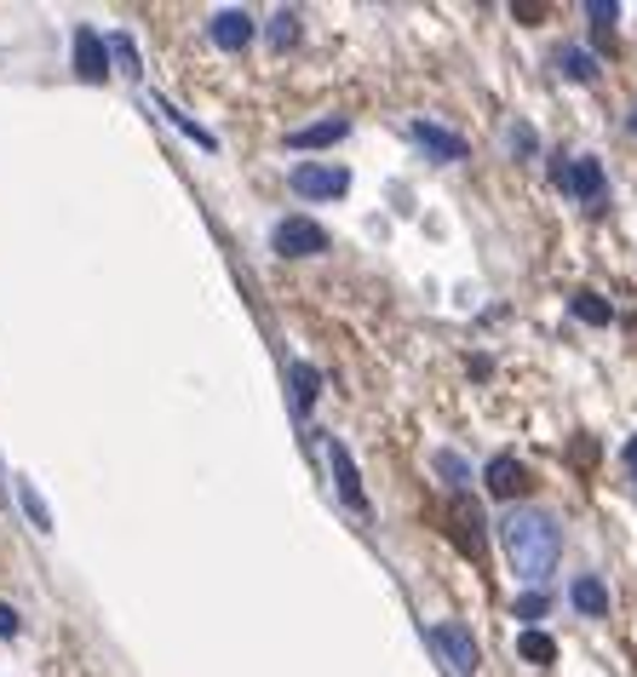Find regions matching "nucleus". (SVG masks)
<instances>
[{
	"label": "nucleus",
	"instance_id": "1",
	"mask_svg": "<svg viewBox=\"0 0 637 677\" xmlns=\"http://www.w3.org/2000/svg\"><path fill=\"white\" fill-rule=\"evenodd\" d=\"M499 546H506L517 580L546 586L557 557H563V528H557L552 512H540V505H512V512L499 517Z\"/></svg>",
	"mask_w": 637,
	"mask_h": 677
},
{
	"label": "nucleus",
	"instance_id": "2",
	"mask_svg": "<svg viewBox=\"0 0 637 677\" xmlns=\"http://www.w3.org/2000/svg\"><path fill=\"white\" fill-rule=\"evenodd\" d=\"M287 184H293L299 201H340L351 190V173H345V166H333V161H299L287 173Z\"/></svg>",
	"mask_w": 637,
	"mask_h": 677
},
{
	"label": "nucleus",
	"instance_id": "3",
	"mask_svg": "<svg viewBox=\"0 0 637 677\" xmlns=\"http://www.w3.org/2000/svg\"><path fill=\"white\" fill-rule=\"evenodd\" d=\"M431 649H437V655H443L454 671H477V666H483V649H477L472 626H459V620L431 626Z\"/></svg>",
	"mask_w": 637,
	"mask_h": 677
},
{
	"label": "nucleus",
	"instance_id": "4",
	"mask_svg": "<svg viewBox=\"0 0 637 677\" xmlns=\"http://www.w3.org/2000/svg\"><path fill=\"white\" fill-rule=\"evenodd\" d=\"M271 247L282 259H316V253H327V230L316 219H282L276 235H271Z\"/></svg>",
	"mask_w": 637,
	"mask_h": 677
},
{
	"label": "nucleus",
	"instance_id": "5",
	"mask_svg": "<svg viewBox=\"0 0 637 677\" xmlns=\"http://www.w3.org/2000/svg\"><path fill=\"white\" fill-rule=\"evenodd\" d=\"M563 195L586 201V208H603V201H609V179H603V161H597V155H575V161H568V184H563Z\"/></svg>",
	"mask_w": 637,
	"mask_h": 677
},
{
	"label": "nucleus",
	"instance_id": "6",
	"mask_svg": "<svg viewBox=\"0 0 637 677\" xmlns=\"http://www.w3.org/2000/svg\"><path fill=\"white\" fill-rule=\"evenodd\" d=\"M483 483H488V494H494V499H517V494H528V488H534L528 465H523L517 454H494V459H488V471H483Z\"/></svg>",
	"mask_w": 637,
	"mask_h": 677
},
{
	"label": "nucleus",
	"instance_id": "7",
	"mask_svg": "<svg viewBox=\"0 0 637 677\" xmlns=\"http://www.w3.org/2000/svg\"><path fill=\"white\" fill-rule=\"evenodd\" d=\"M448 528H454V539H459V552L465 557H483V546H488V534H483V512L465 494H454L448 499Z\"/></svg>",
	"mask_w": 637,
	"mask_h": 677
},
{
	"label": "nucleus",
	"instance_id": "8",
	"mask_svg": "<svg viewBox=\"0 0 637 677\" xmlns=\"http://www.w3.org/2000/svg\"><path fill=\"white\" fill-rule=\"evenodd\" d=\"M408 139L431 155V161H465L472 150H465V139L459 132H448V127H431V121H408Z\"/></svg>",
	"mask_w": 637,
	"mask_h": 677
},
{
	"label": "nucleus",
	"instance_id": "9",
	"mask_svg": "<svg viewBox=\"0 0 637 677\" xmlns=\"http://www.w3.org/2000/svg\"><path fill=\"white\" fill-rule=\"evenodd\" d=\"M75 75L81 81H104L110 75V47H104V36H98L92 23L75 29Z\"/></svg>",
	"mask_w": 637,
	"mask_h": 677
},
{
	"label": "nucleus",
	"instance_id": "10",
	"mask_svg": "<svg viewBox=\"0 0 637 677\" xmlns=\"http://www.w3.org/2000/svg\"><path fill=\"white\" fill-rule=\"evenodd\" d=\"M208 36H213V47H224V52H242V47L253 41V18L236 12V7H224V12H213Z\"/></svg>",
	"mask_w": 637,
	"mask_h": 677
},
{
	"label": "nucleus",
	"instance_id": "11",
	"mask_svg": "<svg viewBox=\"0 0 637 677\" xmlns=\"http://www.w3.org/2000/svg\"><path fill=\"white\" fill-rule=\"evenodd\" d=\"M327 465H333V477H340V494L351 512H367V494H362V477H356V465H351V448L345 443H327Z\"/></svg>",
	"mask_w": 637,
	"mask_h": 677
},
{
	"label": "nucleus",
	"instance_id": "12",
	"mask_svg": "<svg viewBox=\"0 0 637 677\" xmlns=\"http://www.w3.org/2000/svg\"><path fill=\"white\" fill-rule=\"evenodd\" d=\"M568 603H575L586 620H603V615H609V586H603L597 574H575V586H568Z\"/></svg>",
	"mask_w": 637,
	"mask_h": 677
},
{
	"label": "nucleus",
	"instance_id": "13",
	"mask_svg": "<svg viewBox=\"0 0 637 677\" xmlns=\"http://www.w3.org/2000/svg\"><path fill=\"white\" fill-rule=\"evenodd\" d=\"M351 132V121H316V127H299V132H287V150H322V144H340Z\"/></svg>",
	"mask_w": 637,
	"mask_h": 677
},
{
	"label": "nucleus",
	"instance_id": "14",
	"mask_svg": "<svg viewBox=\"0 0 637 677\" xmlns=\"http://www.w3.org/2000/svg\"><path fill=\"white\" fill-rule=\"evenodd\" d=\"M287 380H293V402H299V414H311L316 408V396H322V374L311 362H293L287 367Z\"/></svg>",
	"mask_w": 637,
	"mask_h": 677
},
{
	"label": "nucleus",
	"instance_id": "15",
	"mask_svg": "<svg viewBox=\"0 0 637 677\" xmlns=\"http://www.w3.org/2000/svg\"><path fill=\"white\" fill-rule=\"evenodd\" d=\"M557 70L568 81H597V58L586 47H557Z\"/></svg>",
	"mask_w": 637,
	"mask_h": 677
},
{
	"label": "nucleus",
	"instance_id": "16",
	"mask_svg": "<svg viewBox=\"0 0 637 677\" xmlns=\"http://www.w3.org/2000/svg\"><path fill=\"white\" fill-rule=\"evenodd\" d=\"M568 311H575L586 327H609V322H615L609 299H597V293H575V299H568Z\"/></svg>",
	"mask_w": 637,
	"mask_h": 677
},
{
	"label": "nucleus",
	"instance_id": "17",
	"mask_svg": "<svg viewBox=\"0 0 637 677\" xmlns=\"http://www.w3.org/2000/svg\"><path fill=\"white\" fill-rule=\"evenodd\" d=\"M517 655H523L528 666H552V660H557V643H552L546 631H523V637H517Z\"/></svg>",
	"mask_w": 637,
	"mask_h": 677
},
{
	"label": "nucleus",
	"instance_id": "18",
	"mask_svg": "<svg viewBox=\"0 0 637 677\" xmlns=\"http://www.w3.org/2000/svg\"><path fill=\"white\" fill-rule=\"evenodd\" d=\"M12 488H18V499H23V512H29V523H36V528H41V534H52V512H47V499H41V494H36V488H29V483H23V477H18V483H12Z\"/></svg>",
	"mask_w": 637,
	"mask_h": 677
},
{
	"label": "nucleus",
	"instance_id": "19",
	"mask_svg": "<svg viewBox=\"0 0 637 677\" xmlns=\"http://www.w3.org/2000/svg\"><path fill=\"white\" fill-rule=\"evenodd\" d=\"M110 52H115V70L139 81L144 75V63H139V47H132V36H110Z\"/></svg>",
	"mask_w": 637,
	"mask_h": 677
},
{
	"label": "nucleus",
	"instance_id": "20",
	"mask_svg": "<svg viewBox=\"0 0 637 677\" xmlns=\"http://www.w3.org/2000/svg\"><path fill=\"white\" fill-rule=\"evenodd\" d=\"M437 471H443V483H448V488H472V465H465L454 448L437 454Z\"/></svg>",
	"mask_w": 637,
	"mask_h": 677
},
{
	"label": "nucleus",
	"instance_id": "21",
	"mask_svg": "<svg viewBox=\"0 0 637 677\" xmlns=\"http://www.w3.org/2000/svg\"><path fill=\"white\" fill-rule=\"evenodd\" d=\"M512 615L534 626V620H546V615H552V597H546V592H528V597H517V608H512Z\"/></svg>",
	"mask_w": 637,
	"mask_h": 677
},
{
	"label": "nucleus",
	"instance_id": "22",
	"mask_svg": "<svg viewBox=\"0 0 637 677\" xmlns=\"http://www.w3.org/2000/svg\"><path fill=\"white\" fill-rule=\"evenodd\" d=\"M161 110H166V121H173L179 132H190V139H195L201 150H219V139H213V132H201V127H195V121H190L184 110H173V104H161Z\"/></svg>",
	"mask_w": 637,
	"mask_h": 677
},
{
	"label": "nucleus",
	"instance_id": "23",
	"mask_svg": "<svg viewBox=\"0 0 637 677\" xmlns=\"http://www.w3.org/2000/svg\"><path fill=\"white\" fill-rule=\"evenodd\" d=\"M293 41H299V18H293V12H276V18H271V47L287 52Z\"/></svg>",
	"mask_w": 637,
	"mask_h": 677
},
{
	"label": "nucleus",
	"instance_id": "24",
	"mask_svg": "<svg viewBox=\"0 0 637 677\" xmlns=\"http://www.w3.org/2000/svg\"><path fill=\"white\" fill-rule=\"evenodd\" d=\"M512 150H517V161H528L534 150H540V139H534L528 121H512Z\"/></svg>",
	"mask_w": 637,
	"mask_h": 677
},
{
	"label": "nucleus",
	"instance_id": "25",
	"mask_svg": "<svg viewBox=\"0 0 637 677\" xmlns=\"http://www.w3.org/2000/svg\"><path fill=\"white\" fill-rule=\"evenodd\" d=\"M586 18L597 23V36H609V29H615V18H620V7H615V0H609V7H603V0H592V7H586Z\"/></svg>",
	"mask_w": 637,
	"mask_h": 677
},
{
	"label": "nucleus",
	"instance_id": "26",
	"mask_svg": "<svg viewBox=\"0 0 637 677\" xmlns=\"http://www.w3.org/2000/svg\"><path fill=\"white\" fill-rule=\"evenodd\" d=\"M18 631H23L18 608H12V603H0V637H18Z\"/></svg>",
	"mask_w": 637,
	"mask_h": 677
},
{
	"label": "nucleus",
	"instance_id": "27",
	"mask_svg": "<svg viewBox=\"0 0 637 677\" xmlns=\"http://www.w3.org/2000/svg\"><path fill=\"white\" fill-rule=\"evenodd\" d=\"M517 12V23H546V7L540 0H523V7H512Z\"/></svg>",
	"mask_w": 637,
	"mask_h": 677
},
{
	"label": "nucleus",
	"instance_id": "28",
	"mask_svg": "<svg viewBox=\"0 0 637 677\" xmlns=\"http://www.w3.org/2000/svg\"><path fill=\"white\" fill-rule=\"evenodd\" d=\"M626 465L637 471V436H631V443H626Z\"/></svg>",
	"mask_w": 637,
	"mask_h": 677
},
{
	"label": "nucleus",
	"instance_id": "29",
	"mask_svg": "<svg viewBox=\"0 0 637 677\" xmlns=\"http://www.w3.org/2000/svg\"><path fill=\"white\" fill-rule=\"evenodd\" d=\"M631 132H637V115H631Z\"/></svg>",
	"mask_w": 637,
	"mask_h": 677
}]
</instances>
